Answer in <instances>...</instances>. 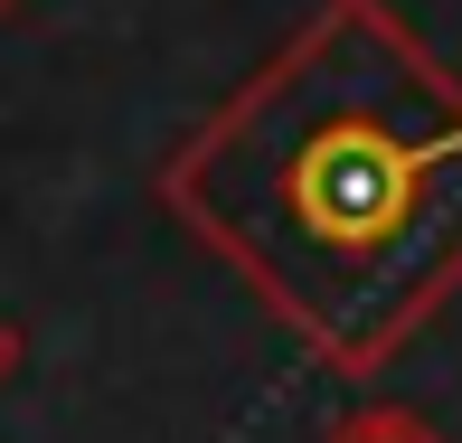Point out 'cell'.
Listing matches in <instances>:
<instances>
[{"instance_id": "cell-2", "label": "cell", "mask_w": 462, "mask_h": 443, "mask_svg": "<svg viewBox=\"0 0 462 443\" xmlns=\"http://www.w3.org/2000/svg\"><path fill=\"white\" fill-rule=\"evenodd\" d=\"M321 443H453L434 415H415V406H396V396H368V406H349V415H330Z\"/></svg>"}, {"instance_id": "cell-3", "label": "cell", "mask_w": 462, "mask_h": 443, "mask_svg": "<svg viewBox=\"0 0 462 443\" xmlns=\"http://www.w3.org/2000/svg\"><path fill=\"white\" fill-rule=\"evenodd\" d=\"M19 368H29V330H19V321H10V311H0V387H10V377H19Z\"/></svg>"}, {"instance_id": "cell-4", "label": "cell", "mask_w": 462, "mask_h": 443, "mask_svg": "<svg viewBox=\"0 0 462 443\" xmlns=\"http://www.w3.org/2000/svg\"><path fill=\"white\" fill-rule=\"evenodd\" d=\"M19 10H29V0H0V19H19Z\"/></svg>"}, {"instance_id": "cell-1", "label": "cell", "mask_w": 462, "mask_h": 443, "mask_svg": "<svg viewBox=\"0 0 462 443\" xmlns=\"http://www.w3.org/2000/svg\"><path fill=\"white\" fill-rule=\"evenodd\" d=\"M152 198L330 377H387L462 302V67L396 0H321L180 133Z\"/></svg>"}]
</instances>
